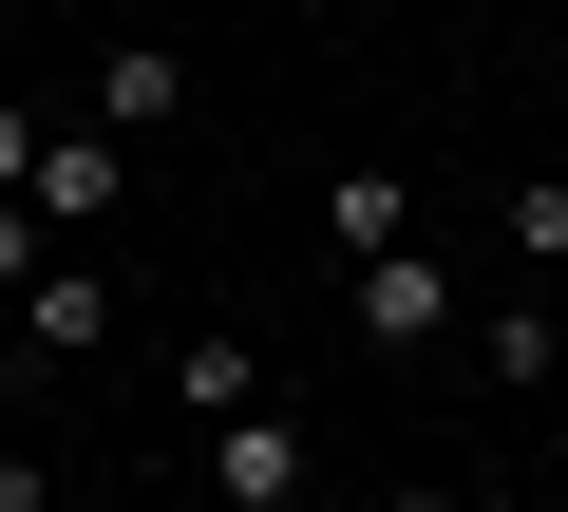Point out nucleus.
Masks as SVG:
<instances>
[{"label":"nucleus","mask_w":568,"mask_h":512,"mask_svg":"<svg viewBox=\"0 0 568 512\" xmlns=\"http://www.w3.org/2000/svg\"><path fill=\"white\" fill-rule=\"evenodd\" d=\"M20 342H39V361H95V342H114V285H95V247H58V267L20 285Z\"/></svg>","instance_id":"obj_1"},{"label":"nucleus","mask_w":568,"mask_h":512,"mask_svg":"<svg viewBox=\"0 0 568 512\" xmlns=\"http://www.w3.org/2000/svg\"><path fill=\"white\" fill-rule=\"evenodd\" d=\"M209 493L227 512H304V436H284V418H227L209 436Z\"/></svg>","instance_id":"obj_2"},{"label":"nucleus","mask_w":568,"mask_h":512,"mask_svg":"<svg viewBox=\"0 0 568 512\" xmlns=\"http://www.w3.org/2000/svg\"><path fill=\"white\" fill-rule=\"evenodd\" d=\"M114 190H133V152H114V133H58V152H39V190H20V209H39V228H58V247H77V228H95V209H114Z\"/></svg>","instance_id":"obj_3"},{"label":"nucleus","mask_w":568,"mask_h":512,"mask_svg":"<svg viewBox=\"0 0 568 512\" xmlns=\"http://www.w3.org/2000/svg\"><path fill=\"white\" fill-rule=\"evenodd\" d=\"M95 114H114V133H171V114H190V58H171V39H114V58H95Z\"/></svg>","instance_id":"obj_4"},{"label":"nucleus","mask_w":568,"mask_h":512,"mask_svg":"<svg viewBox=\"0 0 568 512\" xmlns=\"http://www.w3.org/2000/svg\"><path fill=\"white\" fill-rule=\"evenodd\" d=\"M171 399H190L209 436H227V418H265V342H227V323H209V342L171 361Z\"/></svg>","instance_id":"obj_5"},{"label":"nucleus","mask_w":568,"mask_h":512,"mask_svg":"<svg viewBox=\"0 0 568 512\" xmlns=\"http://www.w3.org/2000/svg\"><path fill=\"white\" fill-rule=\"evenodd\" d=\"M361 323H379V342H436V323H455V285L417 267V247H379V267H361Z\"/></svg>","instance_id":"obj_6"},{"label":"nucleus","mask_w":568,"mask_h":512,"mask_svg":"<svg viewBox=\"0 0 568 512\" xmlns=\"http://www.w3.org/2000/svg\"><path fill=\"white\" fill-rule=\"evenodd\" d=\"M323 228L379 267V247H417V190H398V171H342V190H323Z\"/></svg>","instance_id":"obj_7"},{"label":"nucleus","mask_w":568,"mask_h":512,"mask_svg":"<svg viewBox=\"0 0 568 512\" xmlns=\"http://www.w3.org/2000/svg\"><path fill=\"white\" fill-rule=\"evenodd\" d=\"M493 380H511V399L568 380V323H549V304H493Z\"/></svg>","instance_id":"obj_8"},{"label":"nucleus","mask_w":568,"mask_h":512,"mask_svg":"<svg viewBox=\"0 0 568 512\" xmlns=\"http://www.w3.org/2000/svg\"><path fill=\"white\" fill-rule=\"evenodd\" d=\"M511 247H530V267H568V171H511Z\"/></svg>","instance_id":"obj_9"},{"label":"nucleus","mask_w":568,"mask_h":512,"mask_svg":"<svg viewBox=\"0 0 568 512\" xmlns=\"http://www.w3.org/2000/svg\"><path fill=\"white\" fill-rule=\"evenodd\" d=\"M39 152H58V133H39L20 96H0V209H20V190H39Z\"/></svg>","instance_id":"obj_10"},{"label":"nucleus","mask_w":568,"mask_h":512,"mask_svg":"<svg viewBox=\"0 0 568 512\" xmlns=\"http://www.w3.org/2000/svg\"><path fill=\"white\" fill-rule=\"evenodd\" d=\"M39 267H58V228H39V209H0V285H39Z\"/></svg>","instance_id":"obj_11"},{"label":"nucleus","mask_w":568,"mask_h":512,"mask_svg":"<svg viewBox=\"0 0 568 512\" xmlns=\"http://www.w3.org/2000/svg\"><path fill=\"white\" fill-rule=\"evenodd\" d=\"M20 361H39V342H20V323H0V380H20Z\"/></svg>","instance_id":"obj_12"},{"label":"nucleus","mask_w":568,"mask_h":512,"mask_svg":"<svg viewBox=\"0 0 568 512\" xmlns=\"http://www.w3.org/2000/svg\"><path fill=\"white\" fill-rule=\"evenodd\" d=\"M379 512H455V493H379Z\"/></svg>","instance_id":"obj_13"}]
</instances>
